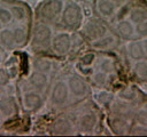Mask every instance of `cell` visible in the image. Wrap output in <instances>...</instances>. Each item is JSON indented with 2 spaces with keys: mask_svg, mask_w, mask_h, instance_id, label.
Returning <instances> with one entry per match:
<instances>
[{
  "mask_svg": "<svg viewBox=\"0 0 147 137\" xmlns=\"http://www.w3.org/2000/svg\"><path fill=\"white\" fill-rule=\"evenodd\" d=\"M127 55L134 59V61H140L146 56V51L144 48V43L140 41H132L127 45L126 47Z\"/></svg>",
  "mask_w": 147,
  "mask_h": 137,
  "instance_id": "16",
  "label": "cell"
},
{
  "mask_svg": "<svg viewBox=\"0 0 147 137\" xmlns=\"http://www.w3.org/2000/svg\"><path fill=\"white\" fill-rule=\"evenodd\" d=\"M33 67L37 71L44 72V73H49L52 71V63L51 61L46 58H39L33 63Z\"/></svg>",
  "mask_w": 147,
  "mask_h": 137,
  "instance_id": "21",
  "label": "cell"
},
{
  "mask_svg": "<svg viewBox=\"0 0 147 137\" xmlns=\"http://www.w3.org/2000/svg\"><path fill=\"white\" fill-rule=\"evenodd\" d=\"M64 5L63 0H46L39 8V14L45 21H55L61 16Z\"/></svg>",
  "mask_w": 147,
  "mask_h": 137,
  "instance_id": "3",
  "label": "cell"
},
{
  "mask_svg": "<svg viewBox=\"0 0 147 137\" xmlns=\"http://www.w3.org/2000/svg\"><path fill=\"white\" fill-rule=\"evenodd\" d=\"M9 82V73L7 72L6 68L0 66V87L6 86Z\"/></svg>",
  "mask_w": 147,
  "mask_h": 137,
  "instance_id": "26",
  "label": "cell"
},
{
  "mask_svg": "<svg viewBox=\"0 0 147 137\" xmlns=\"http://www.w3.org/2000/svg\"><path fill=\"white\" fill-rule=\"evenodd\" d=\"M93 59H94V56L92 54H87V55H85V57L82 58L84 65H91L92 62H93Z\"/></svg>",
  "mask_w": 147,
  "mask_h": 137,
  "instance_id": "30",
  "label": "cell"
},
{
  "mask_svg": "<svg viewBox=\"0 0 147 137\" xmlns=\"http://www.w3.org/2000/svg\"><path fill=\"white\" fill-rule=\"evenodd\" d=\"M70 96L69 87L67 81L64 80H57L51 90V103L55 106H62L64 105Z\"/></svg>",
  "mask_w": 147,
  "mask_h": 137,
  "instance_id": "5",
  "label": "cell"
},
{
  "mask_svg": "<svg viewBox=\"0 0 147 137\" xmlns=\"http://www.w3.org/2000/svg\"><path fill=\"white\" fill-rule=\"evenodd\" d=\"M96 115L93 112H86L78 120V129L83 132H90L96 127Z\"/></svg>",
  "mask_w": 147,
  "mask_h": 137,
  "instance_id": "13",
  "label": "cell"
},
{
  "mask_svg": "<svg viewBox=\"0 0 147 137\" xmlns=\"http://www.w3.org/2000/svg\"><path fill=\"white\" fill-rule=\"evenodd\" d=\"M52 134L54 135H71L74 134V124L67 118H59L52 123Z\"/></svg>",
  "mask_w": 147,
  "mask_h": 137,
  "instance_id": "11",
  "label": "cell"
},
{
  "mask_svg": "<svg viewBox=\"0 0 147 137\" xmlns=\"http://www.w3.org/2000/svg\"><path fill=\"white\" fill-rule=\"evenodd\" d=\"M42 104V96L41 92L33 89L26 90L22 92V105L26 111H36L40 108Z\"/></svg>",
  "mask_w": 147,
  "mask_h": 137,
  "instance_id": "7",
  "label": "cell"
},
{
  "mask_svg": "<svg viewBox=\"0 0 147 137\" xmlns=\"http://www.w3.org/2000/svg\"><path fill=\"white\" fill-rule=\"evenodd\" d=\"M147 19V11L145 9H141V8H134L130 11V21L137 25L144 21Z\"/></svg>",
  "mask_w": 147,
  "mask_h": 137,
  "instance_id": "20",
  "label": "cell"
},
{
  "mask_svg": "<svg viewBox=\"0 0 147 137\" xmlns=\"http://www.w3.org/2000/svg\"><path fill=\"white\" fill-rule=\"evenodd\" d=\"M14 22L13 14L7 5L0 3V26H9Z\"/></svg>",
  "mask_w": 147,
  "mask_h": 137,
  "instance_id": "19",
  "label": "cell"
},
{
  "mask_svg": "<svg viewBox=\"0 0 147 137\" xmlns=\"http://www.w3.org/2000/svg\"><path fill=\"white\" fill-rule=\"evenodd\" d=\"M72 47V40L69 33L67 32H59L52 38L51 48L54 51V54L59 56L67 55Z\"/></svg>",
  "mask_w": 147,
  "mask_h": 137,
  "instance_id": "4",
  "label": "cell"
},
{
  "mask_svg": "<svg viewBox=\"0 0 147 137\" xmlns=\"http://www.w3.org/2000/svg\"><path fill=\"white\" fill-rule=\"evenodd\" d=\"M13 33H14V38H15V42H16L17 48L23 47L28 41L26 29L23 25H16V26H13Z\"/></svg>",
  "mask_w": 147,
  "mask_h": 137,
  "instance_id": "18",
  "label": "cell"
},
{
  "mask_svg": "<svg viewBox=\"0 0 147 137\" xmlns=\"http://www.w3.org/2000/svg\"><path fill=\"white\" fill-rule=\"evenodd\" d=\"M146 128L144 127V126H141V127H136L132 131H131V134L132 135H147V130H145Z\"/></svg>",
  "mask_w": 147,
  "mask_h": 137,
  "instance_id": "29",
  "label": "cell"
},
{
  "mask_svg": "<svg viewBox=\"0 0 147 137\" xmlns=\"http://www.w3.org/2000/svg\"><path fill=\"white\" fill-rule=\"evenodd\" d=\"M53 38L52 29L44 22L37 23L32 30V46L36 48H47Z\"/></svg>",
  "mask_w": 147,
  "mask_h": 137,
  "instance_id": "2",
  "label": "cell"
},
{
  "mask_svg": "<svg viewBox=\"0 0 147 137\" xmlns=\"http://www.w3.org/2000/svg\"><path fill=\"white\" fill-rule=\"evenodd\" d=\"M48 81H49L48 73H44L37 70H33V72L29 76V83L31 84V87L40 92H44L47 89Z\"/></svg>",
  "mask_w": 147,
  "mask_h": 137,
  "instance_id": "9",
  "label": "cell"
},
{
  "mask_svg": "<svg viewBox=\"0 0 147 137\" xmlns=\"http://www.w3.org/2000/svg\"><path fill=\"white\" fill-rule=\"evenodd\" d=\"M142 43H144V48H145V51H146V56H147V38L145 39V41H144Z\"/></svg>",
  "mask_w": 147,
  "mask_h": 137,
  "instance_id": "32",
  "label": "cell"
},
{
  "mask_svg": "<svg viewBox=\"0 0 147 137\" xmlns=\"http://www.w3.org/2000/svg\"><path fill=\"white\" fill-rule=\"evenodd\" d=\"M0 110L5 119L13 116L16 113V103L14 98L10 96L0 97Z\"/></svg>",
  "mask_w": 147,
  "mask_h": 137,
  "instance_id": "15",
  "label": "cell"
},
{
  "mask_svg": "<svg viewBox=\"0 0 147 137\" xmlns=\"http://www.w3.org/2000/svg\"><path fill=\"white\" fill-rule=\"evenodd\" d=\"M113 43H114L113 37L105 34L102 38H100L99 40L94 41V42H93V46L96 47V48H108V47H110Z\"/></svg>",
  "mask_w": 147,
  "mask_h": 137,
  "instance_id": "22",
  "label": "cell"
},
{
  "mask_svg": "<svg viewBox=\"0 0 147 137\" xmlns=\"http://www.w3.org/2000/svg\"><path fill=\"white\" fill-rule=\"evenodd\" d=\"M84 34L87 39H90L92 42L99 40L100 38H102L105 34H107V30L106 27L98 21H88L86 22L85 26H84Z\"/></svg>",
  "mask_w": 147,
  "mask_h": 137,
  "instance_id": "8",
  "label": "cell"
},
{
  "mask_svg": "<svg viewBox=\"0 0 147 137\" xmlns=\"http://www.w3.org/2000/svg\"><path fill=\"white\" fill-rule=\"evenodd\" d=\"M109 99H110V95L108 92H106V91L100 92L99 96H98V100L100 103H107V102H109Z\"/></svg>",
  "mask_w": 147,
  "mask_h": 137,
  "instance_id": "28",
  "label": "cell"
},
{
  "mask_svg": "<svg viewBox=\"0 0 147 137\" xmlns=\"http://www.w3.org/2000/svg\"><path fill=\"white\" fill-rule=\"evenodd\" d=\"M0 47L7 51H11L17 48L13 33V27L3 26L0 29Z\"/></svg>",
  "mask_w": 147,
  "mask_h": 137,
  "instance_id": "10",
  "label": "cell"
},
{
  "mask_svg": "<svg viewBox=\"0 0 147 137\" xmlns=\"http://www.w3.org/2000/svg\"><path fill=\"white\" fill-rule=\"evenodd\" d=\"M136 33L140 37H147V19L136 25Z\"/></svg>",
  "mask_w": 147,
  "mask_h": 137,
  "instance_id": "25",
  "label": "cell"
},
{
  "mask_svg": "<svg viewBox=\"0 0 147 137\" xmlns=\"http://www.w3.org/2000/svg\"><path fill=\"white\" fill-rule=\"evenodd\" d=\"M8 7L13 14V18L15 22L22 24L28 19V11L24 6H22L20 3H9Z\"/></svg>",
  "mask_w": 147,
  "mask_h": 137,
  "instance_id": "17",
  "label": "cell"
},
{
  "mask_svg": "<svg viewBox=\"0 0 147 137\" xmlns=\"http://www.w3.org/2000/svg\"><path fill=\"white\" fill-rule=\"evenodd\" d=\"M116 31L119 37L124 39H131L134 37L136 33V26L130 19H122L116 25Z\"/></svg>",
  "mask_w": 147,
  "mask_h": 137,
  "instance_id": "14",
  "label": "cell"
},
{
  "mask_svg": "<svg viewBox=\"0 0 147 137\" xmlns=\"http://www.w3.org/2000/svg\"><path fill=\"white\" fill-rule=\"evenodd\" d=\"M137 122L140 126L147 127V110H142L137 114Z\"/></svg>",
  "mask_w": 147,
  "mask_h": 137,
  "instance_id": "27",
  "label": "cell"
},
{
  "mask_svg": "<svg viewBox=\"0 0 147 137\" xmlns=\"http://www.w3.org/2000/svg\"><path fill=\"white\" fill-rule=\"evenodd\" d=\"M3 119H5V118H3V115H2V112H1V110H0V124L2 123V121H3Z\"/></svg>",
  "mask_w": 147,
  "mask_h": 137,
  "instance_id": "33",
  "label": "cell"
},
{
  "mask_svg": "<svg viewBox=\"0 0 147 137\" xmlns=\"http://www.w3.org/2000/svg\"><path fill=\"white\" fill-rule=\"evenodd\" d=\"M113 1H114L115 3H117V5H118V3H121V2H124L125 0H113Z\"/></svg>",
  "mask_w": 147,
  "mask_h": 137,
  "instance_id": "34",
  "label": "cell"
},
{
  "mask_svg": "<svg viewBox=\"0 0 147 137\" xmlns=\"http://www.w3.org/2000/svg\"><path fill=\"white\" fill-rule=\"evenodd\" d=\"M95 7L100 16L106 19L111 18L117 10V3H115L113 0H96Z\"/></svg>",
  "mask_w": 147,
  "mask_h": 137,
  "instance_id": "12",
  "label": "cell"
},
{
  "mask_svg": "<svg viewBox=\"0 0 147 137\" xmlns=\"http://www.w3.org/2000/svg\"><path fill=\"white\" fill-rule=\"evenodd\" d=\"M134 71H136V73H137L140 78H147V63H146V62H142V61L140 59V61L136 64Z\"/></svg>",
  "mask_w": 147,
  "mask_h": 137,
  "instance_id": "24",
  "label": "cell"
},
{
  "mask_svg": "<svg viewBox=\"0 0 147 137\" xmlns=\"http://www.w3.org/2000/svg\"><path fill=\"white\" fill-rule=\"evenodd\" d=\"M61 19L62 23L70 29H77L80 26L83 22V11L80 6L74 1L67 2L61 14Z\"/></svg>",
  "mask_w": 147,
  "mask_h": 137,
  "instance_id": "1",
  "label": "cell"
},
{
  "mask_svg": "<svg viewBox=\"0 0 147 137\" xmlns=\"http://www.w3.org/2000/svg\"><path fill=\"white\" fill-rule=\"evenodd\" d=\"M67 83H68L70 94L78 99L84 98L90 91V88L86 81L78 75H70L67 80Z\"/></svg>",
  "mask_w": 147,
  "mask_h": 137,
  "instance_id": "6",
  "label": "cell"
},
{
  "mask_svg": "<svg viewBox=\"0 0 147 137\" xmlns=\"http://www.w3.org/2000/svg\"><path fill=\"white\" fill-rule=\"evenodd\" d=\"M92 80L94 81L95 84H98V86H103V84L107 82V80H108L107 72H105V71H102V70L96 71L95 73H93Z\"/></svg>",
  "mask_w": 147,
  "mask_h": 137,
  "instance_id": "23",
  "label": "cell"
},
{
  "mask_svg": "<svg viewBox=\"0 0 147 137\" xmlns=\"http://www.w3.org/2000/svg\"><path fill=\"white\" fill-rule=\"evenodd\" d=\"M2 62H3V53H2V48L0 47V66L2 65Z\"/></svg>",
  "mask_w": 147,
  "mask_h": 137,
  "instance_id": "31",
  "label": "cell"
}]
</instances>
